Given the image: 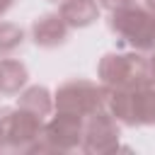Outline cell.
I'll list each match as a JSON object with an SVG mask.
<instances>
[{
  "instance_id": "cell-5",
  "label": "cell",
  "mask_w": 155,
  "mask_h": 155,
  "mask_svg": "<svg viewBox=\"0 0 155 155\" xmlns=\"http://www.w3.org/2000/svg\"><path fill=\"white\" fill-rule=\"evenodd\" d=\"M44 119L24 107H10L0 114V150L7 153H29L39 140Z\"/></svg>"
},
{
  "instance_id": "cell-2",
  "label": "cell",
  "mask_w": 155,
  "mask_h": 155,
  "mask_svg": "<svg viewBox=\"0 0 155 155\" xmlns=\"http://www.w3.org/2000/svg\"><path fill=\"white\" fill-rule=\"evenodd\" d=\"M109 31L116 36L119 46H126L131 51L153 53L155 51V15L143 5H126L109 12L107 19Z\"/></svg>"
},
{
  "instance_id": "cell-9",
  "label": "cell",
  "mask_w": 155,
  "mask_h": 155,
  "mask_svg": "<svg viewBox=\"0 0 155 155\" xmlns=\"http://www.w3.org/2000/svg\"><path fill=\"white\" fill-rule=\"evenodd\" d=\"M99 2L97 0H63L58 15L70 29H85L99 19Z\"/></svg>"
},
{
  "instance_id": "cell-1",
  "label": "cell",
  "mask_w": 155,
  "mask_h": 155,
  "mask_svg": "<svg viewBox=\"0 0 155 155\" xmlns=\"http://www.w3.org/2000/svg\"><path fill=\"white\" fill-rule=\"evenodd\" d=\"M97 82L111 90H133L150 80V63L148 56L140 51H109L97 63Z\"/></svg>"
},
{
  "instance_id": "cell-11",
  "label": "cell",
  "mask_w": 155,
  "mask_h": 155,
  "mask_svg": "<svg viewBox=\"0 0 155 155\" xmlns=\"http://www.w3.org/2000/svg\"><path fill=\"white\" fill-rule=\"evenodd\" d=\"M17 107H24L29 111H34L36 116H41L44 121L53 114V92L44 85H29L19 92L17 97Z\"/></svg>"
},
{
  "instance_id": "cell-10",
  "label": "cell",
  "mask_w": 155,
  "mask_h": 155,
  "mask_svg": "<svg viewBox=\"0 0 155 155\" xmlns=\"http://www.w3.org/2000/svg\"><path fill=\"white\" fill-rule=\"evenodd\" d=\"M29 70L22 61L17 58H0V94L2 97H15L27 87Z\"/></svg>"
},
{
  "instance_id": "cell-6",
  "label": "cell",
  "mask_w": 155,
  "mask_h": 155,
  "mask_svg": "<svg viewBox=\"0 0 155 155\" xmlns=\"http://www.w3.org/2000/svg\"><path fill=\"white\" fill-rule=\"evenodd\" d=\"M82 124L85 119L73 114L53 111L44 121L39 140L29 148V153H73L82 145Z\"/></svg>"
},
{
  "instance_id": "cell-8",
  "label": "cell",
  "mask_w": 155,
  "mask_h": 155,
  "mask_svg": "<svg viewBox=\"0 0 155 155\" xmlns=\"http://www.w3.org/2000/svg\"><path fill=\"white\" fill-rule=\"evenodd\" d=\"M29 34H31V41L39 48H58L68 41L70 27L63 22V17L58 12H46V15L36 17L31 22Z\"/></svg>"
},
{
  "instance_id": "cell-17",
  "label": "cell",
  "mask_w": 155,
  "mask_h": 155,
  "mask_svg": "<svg viewBox=\"0 0 155 155\" xmlns=\"http://www.w3.org/2000/svg\"><path fill=\"white\" fill-rule=\"evenodd\" d=\"M51 2H63V0H51Z\"/></svg>"
},
{
  "instance_id": "cell-16",
  "label": "cell",
  "mask_w": 155,
  "mask_h": 155,
  "mask_svg": "<svg viewBox=\"0 0 155 155\" xmlns=\"http://www.w3.org/2000/svg\"><path fill=\"white\" fill-rule=\"evenodd\" d=\"M143 7H148V10L155 15V0H143Z\"/></svg>"
},
{
  "instance_id": "cell-3",
  "label": "cell",
  "mask_w": 155,
  "mask_h": 155,
  "mask_svg": "<svg viewBox=\"0 0 155 155\" xmlns=\"http://www.w3.org/2000/svg\"><path fill=\"white\" fill-rule=\"evenodd\" d=\"M107 111L128 128L155 126V82L107 92Z\"/></svg>"
},
{
  "instance_id": "cell-12",
  "label": "cell",
  "mask_w": 155,
  "mask_h": 155,
  "mask_svg": "<svg viewBox=\"0 0 155 155\" xmlns=\"http://www.w3.org/2000/svg\"><path fill=\"white\" fill-rule=\"evenodd\" d=\"M27 41V34L15 22H0V58L15 56Z\"/></svg>"
},
{
  "instance_id": "cell-18",
  "label": "cell",
  "mask_w": 155,
  "mask_h": 155,
  "mask_svg": "<svg viewBox=\"0 0 155 155\" xmlns=\"http://www.w3.org/2000/svg\"><path fill=\"white\" fill-rule=\"evenodd\" d=\"M0 114H2V109H0Z\"/></svg>"
},
{
  "instance_id": "cell-13",
  "label": "cell",
  "mask_w": 155,
  "mask_h": 155,
  "mask_svg": "<svg viewBox=\"0 0 155 155\" xmlns=\"http://www.w3.org/2000/svg\"><path fill=\"white\" fill-rule=\"evenodd\" d=\"M97 2H99V7H104L107 12H111V10L126 7V5H131V2H136V0H97Z\"/></svg>"
},
{
  "instance_id": "cell-4",
  "label": "cell",
  "mask_w": 155,
  "mask_h": 155,
  "mask_svg": "<svg viewBox=\"0 0 155 155\" xmlns=\"http://www.w3.org/2000/svg\"><path fill=\"white\" fill-rule=\"evenodd\" d=\"M99 109H107V90L99 82L73 78L61 82L53 92V111L87 119Z\"/></svg>"
},
{
  "instance_id": "cell-15",
  "label": "cell",
  "mask_w": 155,
  "mask_h": 155,
  "mask_svg": "<svg viewBox=\"0 0 155 155\" xmlns=\"http://www.w3.org/2000/svg\"><path fill=\"white\" fill-rule=\"evenodd\" d=\"M148 63H150V80L155 82V51L148 56Z\"/></svg>"
},
{
  "instance_id": "cell-7",
  "label": "cell",
  "mask_w": 155,
  "mask_h": 155,
  "mask_svg": "<svg viewBox=\"0 0 155 155\" xmlns=\"http://www.w3.org/2000/svg\"><path fill=\"white\" fill-rule=\"evenodd\" d=\"M121 124L107 111L99 109L90 114L82 124V145L80 150L87 155H109L121 148Z\"/></svg>"
},
{
  "instance_id": "cell-14",
  "label": "cell",
  "mask_w": 155,
  "mask_h": 155,
  "mask_svg": "<svg viewBox=\"0 0 155 155\" xmlns=\"http://www.w3.org/2000/svg\"><path fill=\"white\" fill-rule=\"evenodd\" d=\"M15 2H17V0H0V17H2V15H5V12L15 5Z\"/></svg>"
}]
</instances>
